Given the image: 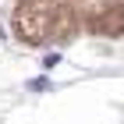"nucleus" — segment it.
<instances>
[{
	"label": "nucleus",
	"mask_w": 124,
	"mask_h": 124,
	"mask_svg": "<svg viewBox=\"0 0 124 124\" xmlns=\"http://www.w3.org/2000/svg\"><path fill=\"white\" fill-rule=\"evenodd\" d=\"M53 29V11H50V0H25L14 14V32H18L25 43H43Z\"/></svg>",
	"instance_id": "obj_1"
}]
</instances>
